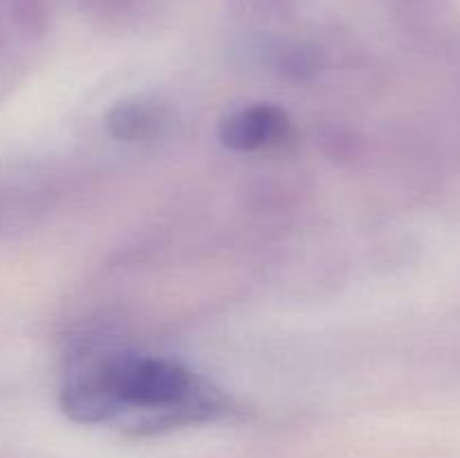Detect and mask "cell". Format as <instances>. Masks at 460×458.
Returning a JSON list of instances; mask_svg holds the SVG:
<instances>
[{"instance_id": "obj_1", "label": "cell", "mask_w": 460, "mask_h": 458, "mask_svg": "<svg viewBox=\"0 0 460 458\" xmlns=\"http://www.w3.org/2000/svg\"><path fill=\"white\" fill-rule=\"evenodd\" d=\"M290 117L274 103H245L223 117L218 126L220 142L236 153H254L286 142Z\"/></svg>"}, {"instance_id": "obj_2", "label": "cell", "mask_w": 460, "mask_h": 458, "mask_svg": "<svg viewBox=\"0 0 460 458\" xmlns=\"http://www.w3.org/2000/svg\"><path fill=\"white\" fill-rule=\"evenodd\" d=\"M108 133L119 142H146L164 133L169 108L155 97H128L117 101L106 115Z\"/></svg>"}]
</instances>
